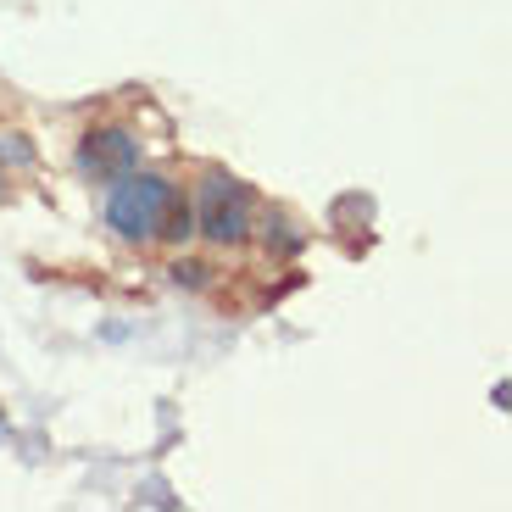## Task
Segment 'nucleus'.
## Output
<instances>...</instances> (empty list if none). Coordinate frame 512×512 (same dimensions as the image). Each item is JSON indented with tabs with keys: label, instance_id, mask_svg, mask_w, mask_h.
<instances>
[{
	"label": "nucleus",
	"instance_id": "obj_1",
	"mask_svg": "<svg viewBox=\"0 0 512 512\" xmlns=\"http://www.w3.org/2000/svg\"><path fill=\"white\" fill-rule=\"evenodd\" d=\"M173 206V184L156 179V173H134L128 167L123 179H112V195H106V223H112L123 240L145 245L162 234V218Z\"/></svg>",
	"mask_w": 512,
	"mask_h": 512
},
{
	"label": "nucleus",
	"instance_id": "obj_2",
	"mask_svg": "<svg viewBox=\"0 0 512 512\" xmlns=\"http://www.w3.org/2000/svg\"><path fill=\"white\" fill-rule=\"evenodd\" d=\"M251 229V190L234 179H206L201 190V234L218 245H240Z\"/></svg>",
	"mask_w": 512,
	"mask_h": 512
},
{
	"label": "nucleus",
	"instance_id": "obj_3",
	"mask_svg": "<svg viewBox=\"0 0 512 512\" xmlns=\"http://www.w3.org/2000/svg\"><path fill=\"white\" fill-rule=\"evenodd\" d=\"M134 162H140V145H134L128 128H90L84 145H78V167L90 179H123Z\"/></svg>",
	"mask_w": 512,
	"mask_h": 512
}]
</instances>
